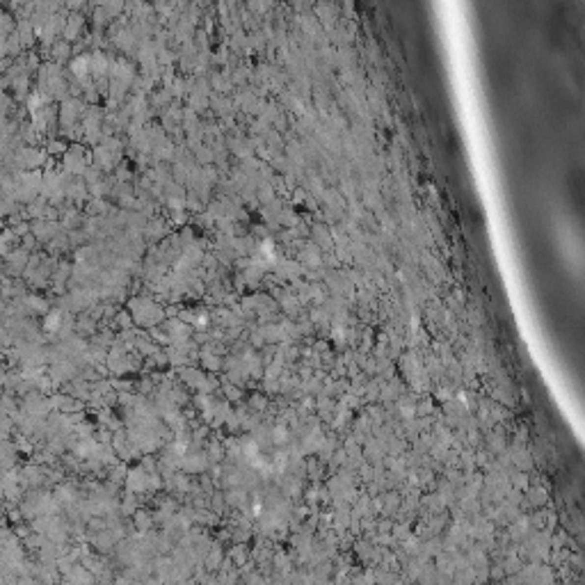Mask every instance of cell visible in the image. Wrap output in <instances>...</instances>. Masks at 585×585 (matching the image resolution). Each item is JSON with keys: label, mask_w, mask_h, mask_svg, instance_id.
I'll return each instance as SVG.
<instances>
[{"label": "cell", "mask_w": 585, "mask_h": 585, "mask_svg": "<svg viewBox=\"0 0 585 585\" xmlns=\"http://www.w3.org/2000/svg\"><path fill=\"white\" fill-rule=\"evenodd\" d=\"M521 567H519V560L517 558H512V560H507L505 562V572H519Z\"/></svg>", "instance_id": "cell-2"}, {"label": "cell", "mask_w": 585, "mask_h": 585, "mask_svg": "<svg viewBox=\"0 0 585 585\" xmlns=\"http://www.w3.org/2000/svg\"><path fill=\"white\" fill-rule=\"evenodd\" d=\"M528 501H531V505H544L549 501V494L542 487H535V489H528Z\"/></svg>", "instance_id": "cell-1"}]
</instances>
